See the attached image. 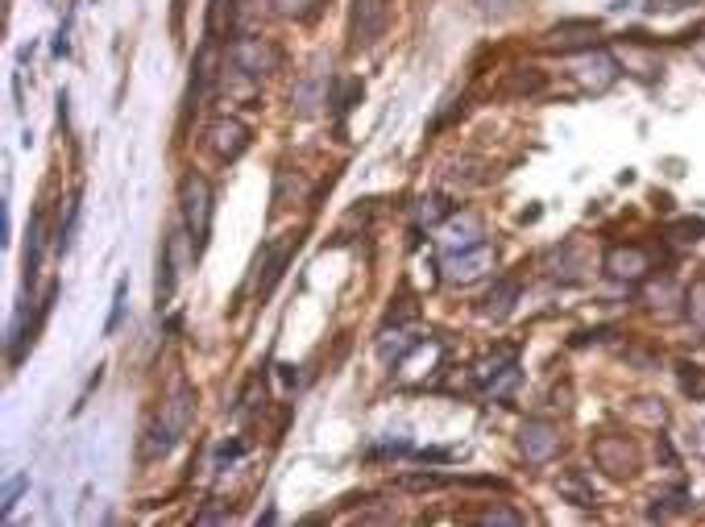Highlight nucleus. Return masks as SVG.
I'll use <instances>...</instances> for the list:
<instances>
[{"label":"nucleus","mask_w":705,"mask_h":527,"mask_svg":"<svg viewBox=\"0 0 705 527\" xmlns=\"http://www.w3.org/2000/svg\"><path fill=\"white\" fill-rule=\"evenodd\" d=\"M668 299H676V283H672V279L647 287V308H652V312H664V316H668Z\"/></svg>","instance_id":"nucleus-29"},{"label":"nucleus","mask_w":705,"mask_h":527,"mask_svg":"<svg viewBox=\"0 0 705 527\" xmlns=\"http://www.w3.org/2000/svg\"><path fill=\"white\" fill-rule=\"evenodd\" d=\"M125 308H129V279H117V291H112V316H108V324H104L108 337L125 324Z\"/></svg>","instance_id":"nucleus-25"},{"label":"nucleus","mask_w":705,"mask_h":527,"mask_svg":"<svg viewBox=\"0 0 705 527\" xmlns=\"http://www.w3.org/2000/svg\"><path fill=\"white\" fill-rule=\"evenodd\" d=\"M25 490H30V474H17V478H9L5 482V494H0V515H13V507H17V498L25 494Z\"/></svg>","instance_id":"nucleus-28"},{"label":"nucleus","mask_w":705,"mask_h":527,"mask_svg":"<svg viewBox=\"0 0 705 527\" xmlns=\"http://www.w3.org/2000/svg\"><path fill=\"white\" fill-rule=\"evenodd\" d=\"M664 233H668V241H676V245H697V241L705 237V220H701V216L672 220V225H668Z\"/></svg>","instance_id":"nucleus-22"},{"label":"nucleus","mask_w":705,"mask_h":527,"mask_svg":"<svg viewBox=\"0 0 705 527\" xmlns=\"http://www.w3.org/2000/svg\"><path fill=\"white\" fill-rule=\"evenodd\" d=\"M282 382H287V386H295V382H299V374H295V366H282Z\"/></svg>","instance_id":"nucleus-38"},{"label":"nucleus","mask_w":705,"mask_h":527,"mask_svg":"<svg viewBox=\"0 0 705 527\" xmlns=\"http://www.w3.org/2000/svg\"><path fill=\"white\" fill-rule=\"evenodd\" d=\"M295 249H299V237L291 233V237H282V241H274V245H266V258H262V279H258V295H270L274 287H278V279L287 274V266H291V258H295Z\"/></svg>","instance_id":"nucleus-12"},{"label":"nucleus","mask_w":705,"mask_h":527,"mask_svg":"<svg viewBox=\"0 0 705 527\" xmlns=\"http://www.w3.org/2000/svg\"><path fill=\"white\" fill-rule=\"evenodd\" d=\"M229 59H233V71H241V75H249V79H262V75H270V71H278V63H282V50L270 42V38H237L233 46H229Z\"/></svg>","instance_id":"nucleus-4"},{"label":"nucleus","mask_w":705,"mask_h":527,"mask_svg":"<svg viewBox=\"0 0 705 527\" xmlns=\"http://www.w3.org/2000/svg\"><path fill=\"white\" fill-rule=\"evenodd\" d=\"M42 212H34L30 220V241H25V287H34L38 279V266H42Z\"/></svg>","instance_id":"nucleus-19"},{"label":"nucleus","mask_w":705,"mask_h":527,"mask_svg":"<svg viewBox=\"0 0 705 527\" xmlns=\"http://www.w3.org/2000/svg\"><path fill=\"white\" fill-rule=\"evenodd\" d=\"M519 362V349L515 345H502V349H494V353H486L482 362L473 366V378H477V386H486L490 378H498L506 366H515Z\"/></svg>","instance_id":"nucleus-16"},{"label":"nucleus","mask_w":705,"mask_h":527,"mask_svg":"<svg viewBox=\"0 0 705 527\" xmlns=\"http://www.w3.org/2000/svg\"><path fill=\"white\" fill-rule=\"evenodd\" d=\"M697 59H701V63H705V46H697Z\"/></svg>","instance_id":"nucleus-39"},{"label":"nucleus","mask_w":705,"mask_h":527,"mask_svg":"<svg viewBox=\"0 0 705 527\" xmlns=\"http://www.w3.org/2000/svg\"><path fill=\"white\" fill-rule=\"evenodd\" d=\"M448 216H453V204H448L444 196H419L415 200V225L423 229V225H440V220H448Z\"/></svg>","instance_id":"nucleus-20"},{"label":"nucleus","mask_w":705,"mask_h":527,"mask_svg":"<svg viewBox=\"0 0 705 527\" xmlns=\"http://www.w3.org/2000/svg\"><path fill=\"white\" fill-rule=\"evenodd\" d=\"M361 96H365V88H361V79H345V83H341V88H336V92L328 96V104L336 108V117H345V113H349V108H353V104H357Z\"/></svg>","instance_id":"nucleus-23"},{"label":"nucleus","mask_w":705,"mask_h":527,"mask_svg":"<svg viewBox=\"0 0 705 527\" xmlns=\"http://www.w3.org/2000/svg\"><path fill=\"white\" fill-rule=\"evenodd\" d=\"M594 461L606 478L614 482H623V478H635V469H639V453L627 436H598L594 440Z\"/></svg>","instance_id":"nucleus-7"},{"label":"nucleus","mask_w":705,"mask_h":527,"mask_svg":"<svg viewBox=\"0 0 705 527\" xmlns=\"http://www.w3.org/2000/svg\"><path fill=\"white\" fill-rule=\"evenodd\" d=\"M328 96H332V92H328V71H320V67H316V71H307V79L295 88L291 108H295L299 117H312L320 104H328Z\"/></svg>","instance_id":"nucleus-13"},{"label":"nucleus","mask_w":705,"mask_h":527,"mask_svg":"<svg viewBox=\"0 0 705 527\" xmlns=\"http://www.w3.org/2000/svg\"><path fill=\"white\" fill-rule=\"evenodd\" d=\"M419 461H448V457H453V453H448V449H423V453H415Z\"/></svg>","instance_id":"nucleus-37"},{"label":"nucleus","mask_w":705,"mask_h":527,"mask_svg":"<svg viewBox=\"0 0 705 527\" xmlns=\"http://www.w3.org/2000/svg\"><path fill=\"white\" fill-rule=\"evenodd\" d=\"M494 262H498L494 245L490 241H477L469 249H453V254H448L444 274H448V283H473V279H482L486 270H494Z\"/></svg>","instance_id":"nucleus-8"},{"label":"nucleus","mask_w":705,"mask_h":527,"mask_svg":"<svg viewBox=\"0 0 705 527\" xmlns=\"http://www.w3.org/2000/svg\"><path fill=\"white\" fill-rule=\"evenodd\" d=\"M477 523H482V527H523L527 519L519 511H511V507H486L482 515H477Z\"/></svg>","instance_id":"nucleus-26"},{"label":"nucleus","mask_w":705,"mask_h":527,"mask_svg":"<svg viewBox=\"0 0 705 527\" xmlns=\"http://www.w3.org/2000/svg\"><path fill=\"white\" fill-rule=\"evenodd\" d=\"M569 75L581 83V92L602 96V92H610L618 83V63H614L610 50H585V54H577V59L569 63Z\"/></svg>","instance_id":"nucleus-3"},{"label":"nucleus","mask_w":705,"mask_h":527,"mask_svg":"<svg viewBox=\"0 0 705 527\" xmlns=\"http://www.w3.org/2000/svg\"><path fill=\"white\" fill-rule=\"evenodd\" d=\"M216 519H233V511H200V515H195V523H216Z\"/></svg>","instance_id":"nucleus-36"},{"label":"nucleus","mask_w":705,"mask_h":527,"mask_svg":"<svg viewBox=\"0 0 705 527\" xmlns=\"http://www.w3.org/2000/svg\"><path fill=\"white\" fill-rule=\"evenodd\" d=\"M448 482H453V478H440V474H407V478H399L403 490H440Z\"/></svg>","instance_id":"nucleus-31"},{"label":"nucleus","mask_w":705,"mask_h":527,"mask_svg":"<svg viewBox=\"0 0 705 527\" xmlns=\"http://www.w3.org/2000/svg\"><path fill=\"white\" fill-rule=\"evenodd\" d=\"M191 420H195V391H191L187 382H179L175 391L162 399V407H158V415H154V424H150V432H146V457H150V461L171 457L175 445L187 436Z\"/></svg>","instance_id":"nucleus-1"},{"label":"nucleus","mask_w":705,"mask_h":527,"mask_svg":"<svg viewBox=\"0 0 705 527\" xmlns=\"http://www.w3.org/2000/svg\"><path fill=\"white\" fill-rule=\"evenodd\" d=\"M689 316H693V324L705 328V283H697V287L689 291Z\"/></svg>","instance_id":"nucleus-33"},{"label":"nucleus","mask_w":705,"mask_h":527,"mask_svg":"<svg viewBox=\"0 0 705 527\" xmlns=\"http://www.w3.org/2000/svg\"><path fill=\"white\" fill-rule=\"evenodd\" d=\"M245 453V445H241V440H224V445L216 449V469H224V465H233L237 457Z\"/></svg>","instance_id":"nucleus-34"},{"label":"nucleus","mask_w":705,"mask_h":527,"mask_svg":"<svg viewBox=\"0 0 705 527\" xmlns=\"http://www.w3.org/2000/svg\"><path fill=\"white\" fill-rule=\"evenodd\" d=\"M602 266H606L610 279H618V283H643L647 274L656 270L652 249H647V245H610Z\"/></svg>","instance_id":"nucleus-6"},{"label":"nucleus","mask_w":705,"mask_h":527,"mask_svg":"<svg viewBox=\"0 0 705 527\" xmlns=\"http://www.w3.org/2000/svg\"><path fill=\"white\" fill-rule=\"evenodd\" d=\"M411 349H415V337H407V332H399V328L386 332V337L378 341V357H382V366H399Z\"/></svg>","instance_id":"nucleus-21"},{"label":"nucleus","mask_w":705,"mask_h":527,"mask_svg":"<svg viewBox=\"0 0 705 527\" xmlns=\"http://www.w3.org/2000/svg\"><path fill=\"white\" fill-rule=\"evenodd\" d=\"M183 237H187V229H183V233H171V237L162 241V249H158V283H154L158 308H166V303H171V295H175V279H179L175 258H187V254H179V249H183Z\"/></svg>","instance_id":"nucleus-11"},{"label":"nucleus","mask_w":705,"mask_h":527,"mask_svg":"<svg viewBox=\"0 0 705 527\" xmlns=\"http://www.w3.org/2000/svg\"><path fill=\"white\" fill-rule=\"evenodd\" d=\"M274 9L282 17H307V13H316V0H274Z\"/></svg>","instance_id":"nucleus-32"},{"label":"nucleus","mask_w":705,"mask_h":527,"mask_svg":"<svg viewBox=\"0 0 705 527\" xmlns=\"http://www.w3.org/2000/svg\"><path fill=\"white\" fill-rule=\"evenodd\" d=\"M75 229H79V196H71V200H67V220L59 225V237H54V249H59V254H67V249H71Z\"/></svg>","instance_id":"nucleus-24"},{"label":"nucleus","mask_w":705,"mask_h":527,"mask_svg":"<svg viewBox=\"0 0 705 527\" xmlns=\"http://www.w3.org/2000/svg\"><path fill=\"white\" fill-rule=\"evenodd\" d=\"M233 13H237V0H212V9H208V38H216L224 25L233 21Z\"/></svg>","instance_id":"nucleus-27"},{"label":"nucleus","mask_w":705,"mask_h":527,"mask_svg":"<svg viewBox=\"0 0 705 527\" xmlns=\"http://www.w3.org/2000/svg\"><path fill=\"white\" fill-rule=\"evenodd\" d=\"M208 146H212V154L224 158V162L241 158V154L249 150V125L237 121V117H220V121H212V125H208Z\"/></svg>","instance_id":"nucleus-10"},{"label":"nucleus","mask_w":705,"mask_h":527,"mask_svg":"<svg viewBox=\"0 0 705 527\" xmlns=\"http://www.w3.org/2000/svg\"><path fill=\"white\" fill-rule=\"evenodd\" d=\"M390 25V0H353L349 9V42L361 46H374Z\"/></svg>","instance_id":"nucleus-5"},{"label":"nucleus","mask_w":705,"mask_h":527,"mask_svg":"<svg viewBox=\"0 0 705 527\" xmlns=\"http://www.w3.org/2000/svg\"><path fill=\"white\" fill-rule=\"evenodd\" d=\"M519 449L531 465H548L560 453V428L552 420H527L519 428Z\"/></svg>","instance_id":"nucleus-9"},{"label":"nucleus","mask_w":705,"mask_h":527,"mask_svg":"<svg viewBox=\"0 0 705 527\" xmlns=\"http://www.w3.org/2000/svg\"><path fill=\"white\" fill-rule=\"evenodd\" d=\"M519 279H498L490 291H486V299H482V316L486 320H506L515 312V299H519Z\"/></svg>","instance_id":"nucleus-14"},{"label":"nucleus","mask_w":705,"mask_h":527,"mask_svg":"<svg viewBox=\"0 0 705 527\" xmlns=\"http://www.w3.org/2000/svg\"><path fill=\"white\" fill-rule=\"evenodd\" d=\"M540 88H544V71L515 67L511 75H506V83H502V96H535Z\"/></svg>","instance_id":"nucleus-18"},{"label":"nucleus","mask_w":705,"mask_h":527,"mask_svg":"<svg viewBox=\"0 0 705 527\" xmlns=\"http://www.w3.org/2000/svg\"><path fill=\"white\" fill-rule=\"evenodd\" d=\"M411 316H415L411 299H399V308H390V324H403V320H411Z\"/></svg>","instance_id":"nucleus-35"},{"label":"nucleus","mask_w":705,"mask_h":527,"mask_svg":"<svg viewBox=\"0 0 705 527\" xmlns=\"http://www.w3.org/2000/svg\"><path fill=\"white\" fill-rule=\"evenodd\" d=\"M556 490H560V498H569V503L573 507H598V494H594V486H589L585 482V474H577V469H573V474H564V478H556Z\"/></svg>","instance_id":"nucleus-17"},{"label":"nucleus","mask_w":705,"mask_h":527,"mask_svg":"<svg viewBox=\"0 0 705 527\" xmlns=\"http://www.w3.org/2000/svg\"><path fill=\"white\" fill-rule=\"evenodd\" d=\"M179 208H183V229L191 237V254L200 258L208 249V233H212V183L204 175H187L179 183Z\"/></svg>","instance_id":"nucleus-2"},{"label":"nucleus","mask_w":705,"mask_h":527,"mask_svg":"<svg viewBox=\"0 0 705 527\" xmlns=\"http://www.w3.org/2000/svg\"><path fill=\"white\" fill-rule=\"evenodd\" d=\"M515 386H519V362L506 366L498 378H490V382H486V395H490V399H502L506 391H515Z\"/></svg>","instance_id":"nucleus-30"},{"label":"nucleus","mask_w":705,"mask_h":527,"mask_svg":"<svg viewBox=\"0 0 705 527\" xmlns=\"http://www.w3.org/2000/svg\"><path fill=\"white\" fill-rule=\"evenodd\" d=\"M191 108H200V100L208 96L212 88V79H216V38L204 42V50L195 54V67H191Z\"/></svg>","instance_id":"nucleus-15"}]
</instances>
